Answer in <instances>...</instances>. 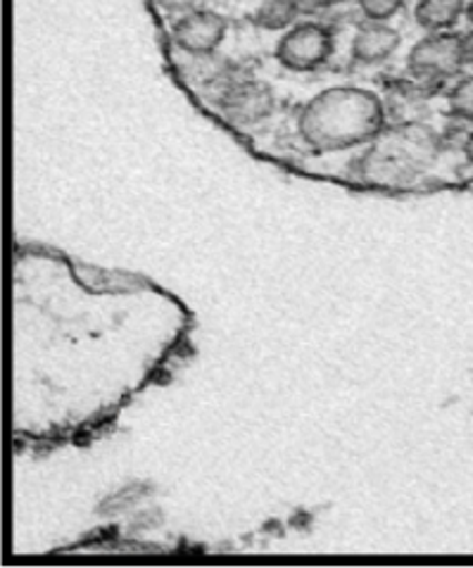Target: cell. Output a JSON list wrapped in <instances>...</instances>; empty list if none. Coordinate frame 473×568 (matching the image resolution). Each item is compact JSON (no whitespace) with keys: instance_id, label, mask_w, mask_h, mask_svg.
<instances>
[{"instance_id":"1","label":"cell","mask_w":473,"mask_h":568,"mask_svg":"<svg viewBox=\"0 0 473 568\" xmlns=\"http://www.w3.org/2000/svg\"><path fill=\"white\" fill-rule=\"evenodd\" d=\"M383 122L381 103L374 93L335 89L321 93L302 112V136L312 145L341 148L374 136Z\"/></svg>"},{"instance_id":"2","label":"cell","mask_w":473,"mask_h":568,"mask_svg":"<svg viewBox=\"0 0 473 568\" xmlns=\"http://www.w3.org/2000/svg\"><path fill=\"white\" fill-rule=\"evenodd\" d=\"M473 60V45L457 31L426 33L419 39L410 55L407 70L424 81H450L464 72V67Z\"/></svg>"},{"instance_id":"3","label":"cell","mask_w":473,"mask_h":568,"mask_svg":"<svg viewBox=\"0 0 473 568\" xmlns=\"http://www.w3.org/2000/svg\"><path fill=\"white\" fill-rule=\"evenodd\" d=\"M274 55L289 72H316L333 55V33L319 22H298L289 31H283Z\"/></svg>"},{"instance_id":"4","label":"cell","mask_w":473,"mask_h":568,"mask_svg":"<svg viewBox=\"0 0 473 568\" xmlns=\"http://www.w3.org/2000/svg\"><path fill=\"white\" fill-rule=\"evenodd\" d=\"M217 108L224 120L239 129L258 126L276 110V93L264 81L241 79L233 81L217 100Z\"/></svg>"},{"instance_id":"5","label":"cell","mask_w":473,"mask_h":568,"mask_svg":"<svg viewBox=\"0 0 473 568\" xmlns=\"http://www.w3.org/2000/svg\"><path fill=\"white\" fill-rule=\"evenodd\" d=\"M227 20L214 10L198 8L177 17L169 37L179 48V53L185 55H212L214 50L227 39Z\"/></svg>"},{"instance_id":"6","label":"cell","mask_w":473,"mask_h":568,"mask_svg":"<svg viewBox=\"0 0 473 568\" xmlns=\"http://www.w3.org/2000/svg\"><path fill=\"white\" fill-rule=\"evenodd\" d=\"M402 45V37L395 27L388 22H362L352 33L350 53L358 64L374 67L391 60L397 48Z\"/></svg>"},{"instance_id":"7","label":"cell","mask_w":473,"mask_h":568,"mask_svg":"<svg viewBox=\"0 0 473 568\" xmlns=\"http://www.w3.org/2000/svg\"><path fill=\"white\" fill-rule=\"evenodd\" d=\"M466 12V0H416L414 20L426 33L452 31Z\"/></svg>"},{"instance_id":"8","label":"cell","mask_w":473,"mask_h":568,"mask_svg":"<svg viewBox=\"0 0 473 568\" xmlns=\"http://www.w3.org/2000/svg\"><path fill=\"white\" fill-rule=\"evenodd\" d=\"M300 3L298 0H262L252 12V24L264 31H289L298 24Z\"/></svg>"},{"instance_id":"9","label":"cell","mask_w":473,"mask_h":568,"mask_svg":"<svg viewBox=\"0 0 473 568\" xmlns=\"http://www.w3.org/2000/svg\"><path fill=\"white\" fill-rule=\"evenodd\" d=\"M447 110L454 120L473 122V74L457 79L447 93Z\"/></svg>"},{"instance_id":"10","label":"cell","mask_w":473,"mask_h":568,"mask_svg":"<svg viewBox=\"0 0 473 568\" xmlns=\"http://www.w3.org/2000/svg\"><path fill=\"white\" fill-rule=\"evenodd\" d=\"M150 493H153V486L150 483H129L127 488L112 493L103 505H100V511L105 514H120L129 507H133L137 503H141L143 497H148Z\"/></svg>"},{"instance_id":"11","label":"cell","mask_w":473,"mask_h":568,"mask_svg":"<svg viewBox=\"0 0 473 568\" xmlns=\"http://www.w3.org/2000/svg\"><path fill=\"white\" fill-rule=\"evenodd\" d=\"M404 6H407V0H358V8L366 22H391Z\"/></svg>"},{"instance_id":"12","label":"cell","mask_w":473,"mask_h":568,"mask_svg":"<svg viewBox=\"0 0 473 568\" xmlns=\"http://www.w3.org/2000/svg\"><path fill=\"white\" fill-rule=\"evenodd\" d=\"M202 0H158V6L162 12L167 14H174V17H181L185 12H193L200 8Z\"/></svg>"},{"instance_id":"13","label":"cell","mask_w":473,"mask_h":568,"mask_svg":"<svg viewBox=\"0 0 473 568\" xmlns=\"http://www.w3.org/2000/svg\"><path fill=\"white\" fill-rule=\"evenodd\" d=\"M310 3L314 6V8H338V6H345V3H350V0H310Z\"/></svg>"},{"instance_id":"14","label":"cell","mask_w":473,"mask_h":568,"mask_svg":"<svg viewBox=\"0 0 473 568\" xmlns=\"http://www.w3.org/2000/svg\"><path fill=\"white\" fill-rule=\"evenodd\" d=\"M464 158H466L469 164H473V131L469 133L466 141H464Z\"/></svg>"},{"instance_id":"15","label":"cell","mask_w":473,"mask_h":568,"mask_svg":"<svg viewBox=\"0 0 473 568\" xmlns=\"http://www.w3.org/2000/svg\"><path fill=\"white\" fill-rule=\"evenodd\" d=\"M464 17H466V22L473 27V0H469V3H466V12H464Z\"/></svg>"},{"instance_id":"16","label":"cell","mask_w":473,"mask_h":568,"mask_svg":"<svg viewBox=\"0 0 473 568\" xmlns=\"http://www.w3.org/2000/svg\"><path fill=\"white\" fill-rule=\"evenodd\" d=\"M471 64H473V60H471Z\"/></svg>"}]
</instances>
